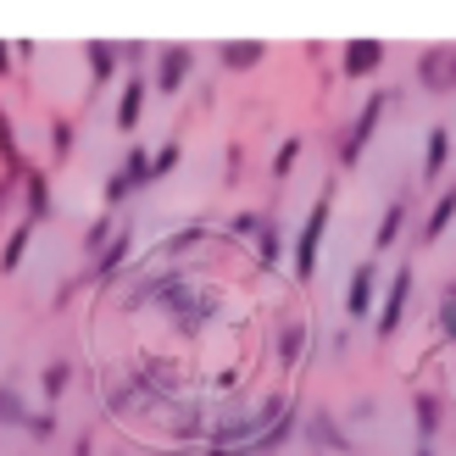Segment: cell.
<instances>
[{
  "label": "cell",
  "mask_w": 456,
  "mask_h": 456,
  "mask_svg": "<svg viewBox=\"0 0 456 456\" xmlns=\"http://www.w3.org/2000/svg\"><path fill=\"white\" fill-rule=\"evenodd\" d=\"M156 178H151V151L145 145H134L123 162H118V173L106 178V190H101V200H106V212H118L123 200H134L140 190H151Z\"/></svg>",
  "instance_id": "obj_5"
},
{
  "label": "cell",
  "mask_w": 456,
  "mask_h": 456,
  "mask_svg": "<svg viewBox=\"0 0 456 456\" xmlns=\"http://www.w3.org/2000/svg\"><path fill=\"white\" fill-rule=\"evenodd\" d=\"M22 428H28V440H34V445H51L61 423H56V412H28V418H22Z\"/></svg>",
  "instance_id": "obj_31"
},
{
  "label": "cell",
  "mask_w": 456,
  "mask_h": 456,
  "mask_svg": "<svg viewBox=\"0 0 456 456\" xmlns=\"http://www.w3.org/2000/svg\"><path fill=\"white\" fill-rule=\"evenodd\" d=\"M384 56H390L384 39H346V45H339V73H346V78H373L384 67Z\"/></svg>",
  "instance_id": "obj_10"
},
{
  "label": "cell",
  "mask_w": 456,
  "mask_h": 456,
  "mask_svg": "<svg viewBox=\"0 0 456 456\" xmlns=\"http://www.w3.org/2000/svg\"><path fill=\"white\" fill-rule=\"evenodd\" d=\"M190 73H195V45H184V39H173V45H162L156 51V67H151V89L156 95H178V89L190 84Z\"/></svg>",
  "instance_id": "obj_6"
},
{
  "label": "cell",
  "mask_w": 456,
  "mask_h": 456,
  "mask_svg": "<svg viewBox=\"0 0 456 456\" xmlns=\"http://www.w3.org/2000/svg\"><path fill=\"white\" fill-rule=\"evenodd\" d=\"M406 223H412V195H395L390 207H384L379 228H373V262L384 256V250H395V240L406 234Z\"/></svg>",
  "instance_id": "obj_12"
},
{
  "label": "cell",
  "mask_w": 456,
  "mask_h": 456,
  "mask_svg": "<svg viewBox=\"0 0 456 456\" xmlns=\"http://www.w3.org/2000/svg\"><path fill=\"white\" fill-rule=\"evenodd\" d=\"M73 379H78V368H73V362H67V356H51V362H45V373H39V390H45V401H61L67 390H73Z\"/></svg>",
  "instance_id": "obj_23"
},
{
  "label": "cell",
  "mask_w": 456,
  "mask_h": 456,
  "mask_svg": "<svg viewBox=\"0 0 456 456\" xmlns=\"http://www.w3.org/2000/svg\"><path fill=\"white\" fill-rule=\"evenodd\" d=\"M412 423H418V445H435L440 440V423H445V401L435 390H418L412 395Z\"/></svg>",
  "instance_id": "obj_15"
},
{
  "label": "cell",
  "mask_w": 456,
  "mask_h": 456,
  "mask_svg": "<svg viewBox=\"0 0 456 456\" xmlns=\"http://www.w3.org/2000/svg\"><path fill=\"white\" fill-rule=\"evenodd\" d=\"M306 435L323 445V451H339V456H351V451H356V445H351V435L339 428V418H334V412H312V418H306Z\"/></svg>",
  "instance_id": "obj_20"
},
{
  "label": "cell",
  "mask_w": 456,
  "mask_h": 456,
  "mask_svg": "<svg viewBox=\"0 0 456 456\" xmlns=\"http://www.w3.org/2000/svg\"><path fill=\"white\" fill-rule=\"evenodd\" d=\"M145 95H151V78H145V73H128L123 89H118V106H111V123H118L123 134L140 128V118H145Z\"/></svg>",
  "instance_id": "obj_11"
},
{
  "label": "cell",
  "mask_w": 456,
  "mask_h": 456,
  "mask_svg": "<svg viewBox=\"0 0 456 456\" xmlns=\"http://www.w3.org/2000/svg\"><path fill=\"white\" fill-rule=\"evenodd\" d=\"M267 61V45L262 39H223L217 45V67L223 73H250V67Z\"/></svg>",
  "instance_id": "obj_14"
},
{
  "label": "cell",
  "mask_w": 456,
  "mask_h": 456,
  "mask_svg": "<svg viewBox=\"0 0 456 456\" xmlns=\"http://www.w3.org/2000/svg\"><path fill=\"white\" fill-rule=\"evenodd\" d=\"M78 145V123L73 118H51V162H67Z\"/></svg>",
  "instance_id": "obj_26"
},
{
  "label": "cell",
  "mask_w": 456,
  "mask_h": 456,
  "mask_svg": "<svg viewBox=\"0 0 456 456\" xmlns=\"http://www.w3.org/2000/svg\"><path fill=\"white\" fill-rule=\"evenodd\" d=\"M17 184H12V178H0V212H6V195H12Z\"/></svg>",
  "instance_id": "obj_37"
},
{
  "label": "cell",
  "mask_w": 456,
  "mask_h": 456,
  "mask_svg": "<svg viewBox=\"0 0 456 456\" xmlns=\"http://www.w3.org/2000/svg\"><path fill=\"white\" fill-rule=\"evenodd\" d=\"M56 207H51V184H45V173L39 167H28V173H22V223H45V217H51Z\"/></svg>",
  "instance_id": "obj_16"
},
{
  "label": "cell",
  "mask_w": 456,
  "mask_h": 456,
  "mask_svg": "<svg viewBox=\"0 0 456 456\" xmlns=\"http://www.w3.org/2000/svg\"><path fill=\"white\" fill-rule=\"evenodd\" d=\"M306 351H312V329L301 323V317L279 323V339H273V356H279V368H284V373H289V368H301Z\"/></svg>",
  "instance_id": "obj_13"
},
{
  "label": "cell",
  "mask_w": 456,
  "mask_h": 456,
  "mask_svg": "<svg viewBox=\"0 0 456 456\" xmlns=\"http://www.w3.org/2000/svg\"><path fill=\"white\" fill-rule=\"evenodd\" d=\"M84 61H89V78H95V89L111 84V78H118V67H123V56H118V45H111V39H89V45H84Z\"/></svg>",
  "instance_id": "obj_19"
},
{
  "label": "cell",
  "mask_w": 456,
  "mask_h": 456,
  "mask_svg": "<svg viewBox=\"0 0 456 456\" xmlns=\"http://www.w3.org/2000/svg\"><path fill=\"white\" fill-rule=\"evenodd\" d=\"M418 456H435V445H418Z\"/></svg>",
  "instance_id": "obj_40"
},
{
  "label": "cell",
  "mask_w": 456,
  "mask_h": 456,
  "mask_svg": "<svg viewBox=\"0 0 456 456\" xmlns=\"http://www.w3.org/2000/svg\"><path fill=\"white\" fill-rule=\"evenodd\" d=\"M178 162H184V145H178V140H167L162 151H151V178H167V173H178Z\"/></svg>",
  "instance_id": "obj_30"
},
{
  "label": "cell",
  "mask_w": 456,
  "mask_h": 456,
  "mask_svg": "<svg viewBox=\"0 0 456 456\" xmlns=\"http://www.w3.org/2000/svg\"><path fill=\"white\" fill-rule=\"evenodd\" d=\"M200 240H207V223H190V228H178L173 240H162V256H184V250H195Z\"/></svg>",
  "instance_id": "obj_29"
},
{
  "label": "cell",
  "mask_w": 456,
  "mask_h": 456,
  "mask_svg": "<svg viewBox=\"0 0 456 456\" xmlns=\"http://www.w3.org/2000/svg\"><path fill=\"white\" fill-rule=\"evenodd\" d=\"M89 451H95V440H89V435H84V440L73 445V456H89Z\"/></svg>",
  "instance_id": "obj_38"
},
{
  "label": "cell",
  "mask_w": 456,
  "mask_h": 456,
  "mask_svg": "<svg viewBox=\"0 0 456 456\" xmlns=\"http://www.w3.org/2000/svg\"><path fill=\"white\" fill-rule=\"evenodd\" d=\"M12 56H17V45L0 39V78H12Z\"/></svg>",
  "instance_id": "obj_36"
},
{
  "label": "cell",
  "mask_w": 456,
  "mask_h": 456,
  "mask_svg": "<svg viewBox=\"0 0 456 456\" xmlns=\"http://www.w3.org/2000/svg\"><path fill=\"white\" fill-rule=\"evenodd\" d=\"M329 217H334V184L317 190L312 212H306V223H301V234H295V245H289V267H295V279H301V284H312V279H317V256H323Z\"/></svg>",
  "instance_id": "obj_2"
},
{
  "label": "cell",
  "mask_w": 456,
  "mask_h": 456,
  "mask_svg": "<svg viewBox=\"0 0 456 456\" xmlns=\"http://www.w3.org/2000/svg\"><path fill=\"white\" fill-rule=\"evenodd\" d=\"M445 167H451V128L435 123V128H428V140H423V184H440Z\"/></svg>",
  "instance_id": "obj_17"
},
{
  "label": "cell",
  "mask_w": 456,
  "mask_h": 456,
  "mask_svg": "<svg viewBox=\"0 0 456 456\" xmlns=\"http://www.w3.org/2000/svg\"><path fill=\"white\" fill-rule=\"evenodd\" d=\"M28 240H34V223H17L6 234V250H0V273H17L22 256H28Z\"/></svg>",
  "instance_id": "obj_24"
},
{
  "label": "cell",
  "mask_w": 456,
  "mask_h": 456,
  "mask_svg": "<svg viewBox=\"0 0 456 456\" xmlns=\"http://www.w3.org/2000/svg\"><path fill=\"white\" fill-rule=\"evenodd\" d=\"M250 256H256L262 267H279L284 262V234H279V217H262V228H256V240H250Z\"/></svg>",
  "instance_id": "obj_21"
},
{
  "label": "cell",
  "mask_w": 456,
  "mask_h": 456,
  "mask_svg": "<svg viewBox=\"0 0 456 456\" xmlns=\"http://www.w3.org/2000/svg\"><path fill=\"white\" fill-rule=\"evenodd\" d=\"M295 162H301V140L289 134V140H284L279 151H273V184H284V178L295 173Z\"/></svg>",
  "instance_id": "obj_28"
},
{
  "label": "cell",
  "mask_w": 456,
  "mask_h": 456,
  "mask_svg": "<svg viewBox=\"0 0 456 456\" xmlns=\"http://www.w3.org/2000/svg\"><path fill=\"white\" fill-rule=\"evenodd\" d=\"M118 56H123V61H145L151 45H140V39H134V45H118Z\"/></svg>",
  "instance_id": "obj_35"
},
{
  "label": "cell",
  "mask_w": 456,
  "mask_h": 456,
  "mask_svg": "<svg viewBox=\"0 0 456 456\" xmlns=\"http://www.w3.org/2000/svg\"><path fill=\"white\" fill-rule=\"evenodd\" d=\"M34 406L22 401V390L17 384H0V428H22V418H28Z\"/></svg>",
  "instance_id": "obj_25"
},
{
  "label": "cell",
  "mask_w": 456,
  "mask_h": 456,
  "mask_svg": "<svg viewBox=\"0 0 456 456\" xmlns=\"http://www.w3.org/2000/svg\"><path fill=\"white\" fill-rule=\"evenodd\" d=\"M435 323H440V334L456 346V279L445 284V295H440V312H435Z\"/></svg>",
  "instance_id": "obj_32"
},
{
  "label": "cell",
  "mask_w": 456,
  "mask_h": 456,
  "mask_svg": "<svg viewBox=\"0 0 456 456\" xmlns=\"http://www.w3.org/2000/svg\"><path fill=\"white\" fill-rule=\"evenodd\" d=\"M390 106H395L390 89H373V95L362 101V111L351 118V128L339 134V145H334V167H339V173H351V167L362 162V151L373 145V134H379V123H384V111H390Z\"/></svg>",
  "instance_id": "obj_3"
},
{
  "label": "cell",
  "mask_w": 456,
  "mask_h": 456,
  "mask_svg": "<svg viewBox=\"0 0 456 456\" xmlns=\"http://www.w3.org/2000/svg\"><path fill=\"white\" fill-rule=\"evenodd\" d=\"M207 456H250V451H207Z\"/></svg>",
  "instance_id": "obj_39"
},
{
  "label": "cell",
  "mask_w": 456,
  "mask_h": 456,
  "mask_svg": "<svg viewBox=\"0 0 456 456\" xmlns=\"http://www.w3.org/2000/svg\"><path fill=\"white\" fill-rule=\"evenodd\" d=\"M412 284H418L412 262H401V267H395V279L384 284L379 306H373V339H379V346H384V339H395V334H401V317H406V306H412Z\"/></svg>",
  "instance_id": "obj_4"
},
{
  "label": "cell",
  "mask_w": 456,
  "mask_h": 456,
  "mask_svg": "<svg viewBox=\"0 0 456 456\" xmlns=\"http://www.w3.org/2000/svg\"><path fill=\"white\" fill-rule=\"evenodd\" d=\"M162 456H173V451H162Z\"/></svg>",
  "instance_id": "obj_41"
},
{
  "label": "cell",
  "mask_w": 456,
  "mask_h": 456,
  "mask_svg": "<svg viewBox=\"0 0 456 456\" xmlns=\"http://www.w3.org/2000/svg\"><path fill=\"white\" fill-rule=\"evenodd\" d=\"M295 428H301V406L289 401V412H284L279 423H273V428H267V435H262L256 445H250V456H273V451H284V445L295 440Z\"/></svg>",
  "instance_id": "obj_22"
},
{
  "label": "cell",
  "mask_w": 456,
  "mask_h": 456,
  "mask_svg": "<svg viewBox=\"0 0 456 456\" xmlns=\"http://www.w3.org/2000/svg\"><path fill=\"white\" fill-rule=\"evenodd\" d=\"M262 217H267V212H240V217H234V223H228V228H234V234H240V240H245V234H250V240H256V228H262Z\"/></svg>",
  "instance_id": "obj_34"
},
{
  "label": "cell",
  "mask_w": 456,
  "mask_h": 456,
  "mask_svg": "<svg viewBox=\"0 0 456 456\" xmlns=\"http://www.w3.org/2000/svg\"><path fill=\"white\" fill-rule=\"evenodd\" d=\"M111 234H118V223H111V212H106V217H101V223H95V228H89V234H84V256L95 262L101 250H106V240H111Z\"/></svg>",
  "instance_id": "obj_33"
},
{
  "label": "cell",
  "mask_w": 456,
  "mask_h": 456,
  "mask_svg": "<svg viewBox=\"0 0 456 456\" xmlns=\"http://www.w3.org/2000/svg\"><path fill=\"white\" fill-rule=\"evenodd\" d=\"M456 223V184L451 190H440V200L428 207V217H423V228H418V245L428 250V245H440V234Z\"/></svg>",
  "instance_id": "obj_18"
},
{
  "label": "cell",
  "mask_w": 456,
  "mask_h": 456,
  "mask_svg": "<svg viewBox=\"0 0 456 456\" xmlns=\"http://www.w3.org/2000/svg\"><path fill=\"white\" fill-rule=\"evenodd\" d=\"M128 256H134V228H128V223H118V234L106 240V250H101L95 262H89L84 279H89V284H111V279H118V273L128 267Z\"/></svg>",
  "instance_id": "obj_9"
},
{
  "label": "cell",
  "mask_w": 456,
  "mask_h": 456,
  "mask_svg": "<svg viewBox=\"0 0 456 456\" xmlns=\"http://www.w3.org/2000/svg\"><path fill=\"white\" fill-rule=\"evenodd\" d=\"M128 301H134V306H162V312L173 317V329H178V334H200V329H207L212 317H217V295L195 289L178 267L140 279V284L128 289Z\"/></svg>",
  "instance_id": "obj_1"
},
{
  "label": "cell",
  "mask_w": 456,
  "mask_h": 456,
  "mask_svg": "<svg viewBox=\"0 0 456 456\" xmlns=\"http://www.w3.org/2000/svg\"><path fill=\"white\" fill-rule=\"evenodd\" d=\"M373 306H379V262L368 256V262H356V267H351V284H346V317H351V323H362V317H373Z\"/></svg>",
  "instance_id": "obj_8"
},
{
  "label": "cell",
  "mask_w": 456,
  "mask_h": 456,
  "mask_svg": "<svg viewBox=\"0 0 456 456\" xmlns=\"http://www.w3.org/2000/svg\"><path fill=\"white\" fill-rule=\"evenodd\" d=\"M418 89L423 95H456V45H423L418 51Z\"/></svg>",
  "instance_id": "obj_7"
},
{
  "label": "cell",
  "mask_w": 456,
  "mask_h": 456,
  "mask_svg": "<svg viewBox=\"0 0 456 456\" xmlns=\"http://www.w3.org/2000/svg\"><path fill=\"white\" fill-rule=\"evenodd\" d=\"M207 412H200V406H184V412H178V423H173V435L178 440H200V445H207Z\"/></svg>",
  "instance_id": "obj_27"
}]
</instances>
